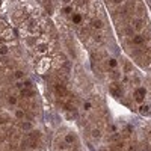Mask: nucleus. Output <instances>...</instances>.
Listing matches in <instances>:
<instances>
[{"label":"nucleus","instance_id":"obj_1","mask_svg":"<svg viewBox=\"0 0 151 151\" xmlns=\"http://www.w3.org/2000/svg\"><path fill=\"white\" fill-rule=\"evenodd\" d=\"M50 67H52V58L44 56L42 59H40V62H38V65H36V73L42 76V74H45V73L50 70Z\"/></svg>","mask_w":151,"mask_h":151},{"label":"nucleus","instance_id":"obj_2","mask_svg":"<svg viewBox=\"0 0 151 151\" xmlns=\"http://www.w3.org/2000/svg\"><path fill=\"white\" fill-rule=\"evenodd\" d=\"M133 98H134L136 103L142 104L144 100L147 98V89H145V88H142V86H137L136 91H134V94H133Z\"/></svg>","mask_w":151,"mask_h":151},{"label":"nucleus","instance_id":"obj_3","mask_svg":"<svg viewBox=\"0 0 151 151\" xmlns=\"http://www.w3.org/2000/svg\"><path fill=\"white\" fill-rule=\"evenodd\" d=\"M35 52H36L38 55L45 56V55L50 52V44H48V42H41V41H38V42L35 44Z\"/></svg>","mask_w":151,"mask_h":151},{"label":"nucleus","instance_id":"obj_4","mask_svg":"<svg viewBox=\"0 0 151 151\" xmlns=\"http://www.w3.org/2000/svg\"><path fill=\"white\" fill-rule=\"evenodd\" d=\"M0 38H2L6 44H11L12 41H14V30H12L11 27H5L2 30V33H0Z\"/></svg>","mask_w":151,"mask_h":151},{"label":"nucleus","instance_id":"obj_5","mask_svg":"<svg viewBox=\"0 0 151 151\" xmlns=\"http://www.w3.org/2000/svg\"><path fill=\"white\" fill-rule=\"evenodd\" d=\"M55 92H56V95H58L59 98H64V97H67V94H68L67 86H65L64 83H56V85H55Z\"/></svg>","mask_w":151,"mask_h":151},{"label":"nucleus","instance_id":"obj_6","mask_svg":"<svg viewBox=\"0 0 151 151\" xmlns=\"http://www.w3.org/2000/svg\"><path fill=\"white\" fill-rule=\"evenodd\" d=\"M64 142H65L67 145H73V144H76V142H77V136H76V133H73V132L67 133V134L64 136Z\"/></svg>","mask_w":151,"mask_h":151},{"label":"nucleus","instance_id":"obj_7","mask_svg":"<svg viewBox=\"0 0 151 151\" xmlns=\"http://www.w3.org/2000/svg\"><path fill=\"white\" fill-rule=\"evenodd\" d=\"M109 92H110L113 97H116V98H119V97H121V94H122V91H121L119 85H116V83H112V85H110V88H109Z\"/></svg>","mask_w":151,"mask_h":151},{"label":"nucleus","instance_id":"obj_8","mask_svg":"<svg viewBox=\"0 0 151 151\" xmlns=\"http://www.w3.org/2000/svg\"><path fill=\"white\" fill-rule=\"evenodd\" d=\"M132 29H133L134 32H141V30L144 29V20H141V18L133 20V21H132Z\"/></svg>","mask_w":151,"mask_h":151},{"label":"nucleus","instance_id":"obj_9","mask_svg":"<svg viewBox=\"0 0 151 151\" xmlns=\"http://www.w3.org/2000/svg\"><path fill=\"white\" fill-rule=\"evenodd\" d=\"M91 26H92L95 30H100V29L104 27V23H103V20H100V18H94V20L91 21Z\"/></svg>","mask_w":151,"mask_h":151},{"label":"nucleus","instance_id":"obj_10","mask_svg":"<svg viewBox=\"0 0 151 151\" xmlns=\"http://www.w3.org/2000/svg\"><path fill=\"white\" fill-rule=\"evenodd\" d=\"M71 21L74 24H80L83 21V15L80 14V12H73V14H71Z\"/></svg>","mask_w":151,"mask_h":151},{"label":"nucleus","instance_id":"obj_11","mask_svg":"<svg viewBox=\"0 0 151 151\" xmlns=\"http://www.w3.org/2000/svg\"><path fill=\"white\" fill-rule=\"evenodd\" d=\"M21 95H23L24 98H33L35 91L32 89V88H23V89H21Z\"/></svg>","mask_w":151,"mask_h":151},{"label":"nucleus","instance_id":"obj_12","mask_svg":"<svg viewBox=\"0 0 151 151\" xmlns=\"http://www.w3.org/2000/svg\"><path fill=\"white\" fill-rule=\"evenodd\" d=\"M144 41H145V40H144V36L139 35V33L132 36V42H133L134 45H141V44H144Z\"/></svg>","mask_w":151,"mask_h":151},{"label":"nucleus","instance_id":"obj_13","mask_svg":"<svg viewBox=\"0 0 151 151\" xmlns=\"http://www.w3.org/2000/svg\"><path fill=\"white\" fill-rule=\"evenodd\" d=\"M107 67H109L110 70H116V68H118V60H116L115 58H110V59L107 60Z\"/></svg>","mask_w":151,"mask_h":151},{"label":"nucleus","instance_id":"obj_14","mask_svg":"<svg viewBox=\"0 0 151 151\" xmlns=\"http://www.w3.org/2000/svg\"><path fill=\"white\" fill-rule=\"evenodd\" d=\"M91 136L94 137V139H100V137L103 136V132L100 130L98 127H95V129H92V132H91Z\"/></svg>","mask_w":151,"mask_h":151},{"label":"nucleus","instance_id":"obj_15","mask_svg":"<svg viewBox=\"0 0 151 151\" xmlns=\"http://www.w3.org/2000/svg\"><path fill=\"white\" fill-rule=\"evenodd\" d=\"M9 53V44H2L0 45V56H6Z\"/></svg>","mask_w":151,"mask_h":151},{"label":"nucleus","instance_id":"obj_16","mask_svg":"<svg viewBox=\"0 0 151 151\" xmlns=\"http://www.w3.org/2000/svg\"><path fill=\"white\" fill-rule=\"evenodd\" d=\"M21 129H23L24 132H30V130L33 129V125H32L30 121H24V122H21Z\"/></svg>","mask_w":151,"mask_h":151},{"label":"nucleus","instance_id":"obj_17","mask_svg":"<svg viewBox=\"0 0 151 151\" xmlns=\"http://www.w3.org/2000/svg\"><path fill=\"white\" fill-rule=\"evenodd\" d=\"M14 79L15 80H23L24 79V71L23 70H15L14 71Z\"/></svg>","mask_w":151,"mask_h":151},{"label":"nucleus","instance_id":"obj_18","mask_svg":"<svg viewBox=\"0 0 151 151\" xmlns=\"http://www.w3.org/2000/svg\"><path fill=\"white\" fill-rule=\"evenodd\" d=\"M14 116H15L17 119H23L24 116H26V113H24V110H23V109H15Z\"/></svg>","mask_w":151,"mask_h":151},{"label":"nucleus","instance_id":"obj_19","mask_svg":"<svg viewBox=\"0 0 151 151\" xmlns=\"http://www.w3.org/2000/svg\"><path fill=\"white\" fill-rule=\"evenodd\" d=\"M17 103H18V100H17L15 95H9L8 97V104L9 106H17Z\"/></svg>","mask_w":151,"mask_h":151},{"label":"nucleus","instance_id":"obj_20","mask_svg":"<svg viewBox=\"0 0 151 151\" xmlns=\"http://www.w3.org/2000/svg\"><path fill=\"white\" fill-rule=\"evenodd\" d=\"M73 8H71V5H68V6H64L62 8V14H65V15H70L71 17V14H73Z\"/></svg>","mask_w":151,"mask_h":151},{"label":"nucleus","instance_id":"obj_21","mask_svg":"<svg viewBox=\"0 0 151 151\" xmlns=\"http://www.w3.org/2000/svg\"><path fill=\"white\" fill-rule=\"evenodd\" d=\"M53 62H55V65H56V67H59V65L64 64V58H60V56H55V58L52 59V64H53Z\"/></svg>","mask_w":151,"mask_h":151},{"label":"nucleus","instance_id":"obj_22","mask_svg":"<svg viewBox=\"0 0 151 151\" xmlns=\"http://www.w3.org/2000/svg\"><path fill=\"white\" fill-rule=\"evenodd\" d=\"M139 112L145 115V113H148V112H150V106H147V104H142V106L139 107Z\"/></svg>","mask_w":151,"mask_h":151},{"label":"nucleus","instance_id":"obj_23","mask_svg":"<svg viewBox=\"0 0 151 151\" xmlns=\"http://www.w3.org/2000/svg\"><path fill=\"white\" fill-rule=\"evenodd\" d=\"M124 64H125V65H124V70H125V71H127V73L133 70V67H132V64H130V62H129V60H125V62H124Z\"/></svg>","mask_w":151,"mask_h":151},{"label":"nucleus","instance_id":"obj_24","mask_svg":"<svg viewBox=\"0 0 151 151\" xmlns=\"http://www.w3.org/2000/svg\"><path fill=\"white\" fill-rule=\"evenodd\" d=\"M21 18H23V11L14 12V20H21Z\"/></svg>","mask_w":151,"mask_h":151},{"label":"nucleus","instance_id":"obj_25","mask_svg":"<svg viewBox=\"0 0 151 151\" xmlns=\"http://www.w3.org/2000/svg\"><path fill=\"white\" fill-rule=\"evenodd\" d=\"M94 41H95L97 44H98V42H100V44H101V42H103V38H101V36H100V35H95V36H94Z\"/></svg>","mask_w":151,"mask_h":151},{"label":"nucleus","instance_id":"obj_26","mask_svg":"<svg viewBox=\"0 0 151 151\" xmlns=\"http://www.w3.org/2000/svg\"><path fill=\"white\" fill-rule=\"evenodd\" d=\"M91 107H92V104H91L89 101H86V103L83 104V109H85L86 112H88V110H91Z\"/></svg>","mask_w":151,"mask_h":151},{"label":"nucleus","instance_id":"obj_27","mask_svg":"<svg viewBox=\"0 0 151 151\" xmlns=\"http://www.w3.org/2000/svg\"><path fill=\"white\" fill-rule=\"evenodd\" d=\"M60 2H62V5H64V6H68V5H71L74 2V0H60Z\"/></svg>","mask_w":151,"mask_h":151},{"label":"nucleus","instance_id":"obj_28","mask_svg":"<svg viewBox=\"0 0 151 151\" xmlns=\"http://www.w3.org/2000/svg\"><path fill=\"white\" fill-rule=\"evenodd\" d=\"M127 151H137V147L136 145H129L127 147Z\"/></svg>","mask_w":151,"mask_h":151},{"label":"nucleus","instance_id":"obj_29","mask_svg":"<svg viewBox=\"0 0 151 151\" xmlns=\"http://www.w3.org/2000/svg\"><path fill=\"white\" fill-rule=\"evenodd\" d=\"M113 2H115L116 5H121V3H122V0H113Z\"/></svg>","mask_w":151,"mask_h":151}]
</instances>
